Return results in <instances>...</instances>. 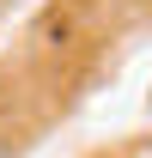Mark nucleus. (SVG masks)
Returning <instances> with one entry per match:
<instances>
[{
  "label": "nucleus",
  "instance_id": "nucleus-1",
  "mask_svg": "<svg viewBox=\"0 0 152 158\" xmlns=\"http://www.w3.org/2000/svg\"><path fill=\"white\" fill-rule=\"evenodd\" d=\"M0 158H12V152H6V146H0Z\"/></svg>",
  "mask_w": 152,
  "mask_h": 158
}]
</instances>
